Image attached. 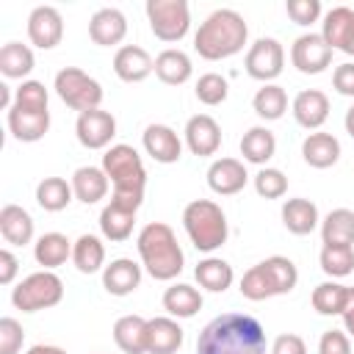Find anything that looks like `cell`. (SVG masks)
Listing matches in <instances>:
<instances>
[{"instance_id":"6da1fadb","label":"cell","mask_w":354,"mask_h":354,"mask_svg":"<svg viewBox=\"0 0 354 354\" xmlns=\"http://www.w3.org/2000/svg\"><path fill=\"white\" fill-rule=\"evenodd\" d=\"M266 329L246 313H221L196 337V354H266Z\"/></svg>"},{"instance_id":"7a4b0ae2","label":"cell","mask_w":354,"mask_h":354,"mask_svg":"<svg viewBox=\"0 0 354 354\" xmlns=\"http://www.w3.org/2000/svg\"><path fill=\"white\" fill-rule=\"evenodd\" d=\"M249 39V25L235 8H216L205 17L199 30L194 33V50L205 61L232 58L243 50Z\"/></svg>"},{"instance_id":"3957f363","label":"cell","mask_w":354,"mask_h":354,"mask_svg":"<svg viewBox=\"0 0 354 354\" xmlns=\"http://www.w3.org/2000/svg\"><path fill=\"white\" fill-rule=\"evenodd\" d=\"M102 171L113 185L111 202L138 213L144 202V185H147V169L141 163V155L130 144H113L102 155Z\"/></svg>"},{"instance_id":"277c9868","label":"cell","mask_w":354,"mask_h":354,"mask_svg":"<svg viewBox=\"0 0 354 354\" xmlns=\"http://www.w3.org/2000/svg\"><path fill=\"white\" fill-rule=\"evenodd\" d=\"M136 246H138V257H141V266L147 268V274L158 282H169L174 279L183 266H185V254L177 243V235L169 224L163 221H149L138 238H136Z\"/></svg>"},{"instance_id":"5b68a950","label":"cell","mask_w":354,"mask_h":354,"mask_svg":"<svg viewBox=\"0 0 354 354\" xmlns=\"http://www.w3.org/2000/svg\"><path fill=\"white\" fill-rule=\"evenodd\" d=\"M183 227L199 252H216L227 241V216L213 199H194L183 210Z\"/></svg>"},{"instance_id":"8992f818","label":"cell","mask_w":354,"mask_h":354,"mask_svg":"<svg viewBox=\"0 0 354 354\" xmlns=\"http://www.w3.org/2000/svg\"><path fill=\"white\" fill-rule=\"evenodd\" d=\"M64 299V282L55 271H36L11 290V304L22 313L50 310Z\"/></svg>"},{"instance_id":"52a82bcc","label":"cell","mask_w":354,"mask_h":354,"mask_svg":"<svg viewBox=\"0 0 354 354\" xmlns=\"http://www.w3.org/2000/svg\"><path fill=\"white\" fill-rule=\"evenodd\" d=\"M55 94L61 97L64 105H69L77 113L94 111L102 102V86L77 66H64L55 75Z\"/></svg>"},{"instance_id":"ba28073f","label":"cell","mask_w":354,"mask_h":354,"mask_svg":"<svg viewBox=\"0 0 354 354\" xmlns=\"http://www.w3.org/2000/svg\"><path fill=\"white\" fill-rule=\"evenodd\" d=\"M144 11L160 41H180L191 28V8L185 0H147Z\"/></svg>"},{"instance_id":"9c48e42d","label":"cell","mask_w":354,"mask_h":354,"mask_svg":"<svg viewBox=\"0 0 354 354\" xmlns=\"http://www.w3.org/2000/svg\"><path fill=\"white\" fill-rule=\"evenodd\" d=\"M243 66H246V75L260 80V83H271L282 75V66H285V47L271 39V36H263L257 39L246 58H243Z\"/></svg>"},{"instance_id":"30bf717a","label":"cell","mask_w":354,"mask_h":354,"mask_svg":"<svg viewBox=\"0 0 354 354\" xmlns=\"http://www.w3.org/2000/svg\"><path fill=\"white\" fill-rule=\"evenodd\" d=\"M332 53L321 33H301L290 47V61L301 75H321L332 64Z\"/></svg>"},{"instance_id":"8fae6325","label":"cell","mask_w":354,"mask_h":354,"mask_svg":"<svg viewBox=\"0 0 354 354\" xmlns=\"http://www.w3.org/2000/svg\"><path fill=\"white\" fill-rule=\"evenodd\" d=\"M75 136L86 149H105L116 136V119H113V113H108L102 108L77 113Z\"/></svg>"},{"instance_id":"7c38bea8","label":"cell","mask_w":354,"mask_h":354,"mask_svg":"<svg viewBox=\"0 0 354 354\" xmlns=\"http://www.w3.org/2000/svg\"><path fill=\"white\" fill-rule=\"evenodd\" d=\"M28 39L39 50H53L64 39V19L55 6H36L28 17Z\"/></svg>"},{"instance_id":"4fadbf2b","label":"cell","mask_w":354,"mask_h":354,"mask_svg":"<svg viewBox=\"0 0 354 354\" xmlns=\"http://www.w3.org/2000/svg\"><path fill=\"white\" fill-rule=\"evenodd\" d=\"M185 144L191 149V155L196 158H210L218 152L221 147V127L213 116L207 113H196L185 122Z\"/></svg>"},{"instance_id":"5bb4252c","label":"cell","mask_w":354,"mask_h":354,"mask_svg":"<svg viewBox=\"0 0 354 354\" xmlns=\"http://www.w3.org/2000/svg\"><path fill=\"white\" fill-rule=\"evenodd\" d=\"M246 180H249L246 166H243V160H238V158H218V160H213L210 169H207V185H210V191L218 194V196H232V194L243 191Z\"/></svg>"},{"instance_id":"9a60e30c","label":"cell","mask_w":354,"mask_h":354,"mask_svg":"<svg viewBox=\"0 0 354 354\" xmlns=\"http://www.w3.org/2000/svg\"><path fill=\"white\" fill-rule=\"evenodd\" d=\"M113 72L124 83H141V80H147L155 72V61H152V55L144 47L124 44L113 55Z\"/></svg>"},{"instance_id":"2e32d148","label":"cell","mask_w":354,"mask_h":354,"mask_svg":"<svg viewBox=\"0 0 354 354\" xmlns=\"http://www.w3.org/2000/svg\"><path fill=\"white\" fill-rule=\"evenodd\" d=\"M290 111L296 124H301L304 130H318L329 119V97L321 88H304L290 102Z\"/></svg>"},{"instance_id":"e0dca14e","label":"cell","mask_w":354,"mask_h":354,"mask_svg":"<svg viewBox=\"0 0 354 354\" xmlns=\"http://www.w3.org/2000/svg\"><path fill=\"white\" fill-rule=\"evenodd\" d=\"M124 36H127V17L119 8H100L88 19V39L100 47L122 44Z\"/></svg>"},{"instance_id":"ac0fdd59","label":"cell","mask_w":354,"mask_h":354,"mask_svg":"<svg viewBox=\"0 0 354 354\" xmlns=\"http://www.w3.org/2000/svg\"><path fill=\"white\" fill-rule=\"evenodd\" d=\"M141 141L155 163H177L183 158V141L169 124H149Z\"/></svg>"},{"instance_id":"d6986e66","label":"cell","mask_w":354,"mask_h":354,"mask_svg":"<svg viewBox=\"0 0 354 354\" xmlns=\"http://www.w3.org/2000/svg\"><path fill=\"white\" fill-rule=\"evenodd\" d=\"M183 340V326L174 318L158 315L147 321V354H177Z\"/></svg>"},{"instance_id":"ffe728a7","label":"cell","mask_w":354,"mask_h":354,"mask_svg":"<svg viewBox=\"0 0 354 354\" xmlns=\"http://www.w3.org/2000/svg\"><path fill=\"white\" fill-rule=\"evenodd\" d=\"M141 285V266L133 263L130 257H119L111 260L102 268V288L111 296H127Z\"/></svg>"},{"instance_id":"44dd1931","label":"cell","mask_w":354,"mask_h":354,"mask_svg":"<svg viewBox=\"0 0 354 354\" xmlns=\"http://www.w3.org/2000/svg\"><path fill=\"white\" fill-rule=\"evenodd\" d=\"M8 130L22 144L41 141L44 133L50 130V111H19V108H11L8 111Z\"/></svg>"},{"instance_id":"7402d4cb","label":"cell","mask_w":354,"mask_h":354,"mask_svg":"<svg viewBox=\"0 0 354 354\" xmlns=\"http://www.w3.org/2000/svg\"><path fill=\"white\" fill-rule=\"evenodd\" d=\"M0 235L11 246H25L33 241V218L19 205H3L0 207Z\"/></svg>"},{"instance_id":"603a6c76","label":"cell","mask_w":354,"mask_h":354,"mask_svg":"<svg viewBox=\"0 0 354 354\" xmlns=\"http://www.w3.org/2000/svg\"><path fill=\"white\" fill-rule=\"evenodd\" d=\"M304 163L313 169H329L340 160V141L332 133H310L301 141Z\"/></svg>"},{"instance_id":"cb8c5ba5","label":"cell","mask_w":354,"mask_h":354,"mask_svg":"<svg viewBox=\"0 0 354 354\" xmlns=\"http://www.w3.org/2000/svg\"><path fill=\"white\" fill-rule=\"evenodd\" d=\"M108 174L102 171V166H80L75 169L72 174V191H75V199H80L83 205H94L100 199H105L108 194Z\"/></svg>"},{"instance_id":"d4e9b609","label":"cell","mask_w":354,"mask_h":354,"mask_svg":"<svg viewBox=\"0 0 354 354\" xmlns=\"http://www.w3.org/2000/svg\"><path fill=\"white\" fill-rule=\"evenodd\" d=\"M282 224H285V230L293 232V235H310V232L321 224L315 202H310V199H304V196L288 199V202L282 205Z\"/></svg>"},{"instance_id":"484cf974","label":"cell","mask_w":354,"mask_h":354,"mask_svg":"<svg viewBox=\"0 0 354 354\" xmlns=\"http://www.w3.org/2000/svg\"><path fill=\"white\" fill-rule=\"evenodd\" d=\"M324 246H354V210L335 207L321 221Z\"/></svg>"},{"instance_id":"4316f807","label":"cell","mask_w":354,"mask_h":354,"mask_svg":"<svg viewBox=\"0 0 354 354\" xmlns=\"http://www.w3.org/2000/svg\"><path fill=\"white\" fill-rule=\"evenodd\" d=\"M277 152V138L268 127H249L241 138V155L246 163H254V166H266Z\"/></svg>"},{"instance_id":"83f0119b","label":"cell","mask_w":354,"mask_h":354,"mask_svg":"<svg viewBox=\"0 0 354 354\" xmlns=\"http://www.w3.org/2000/svg\"><path fill=\"white\" fill-rule=\"evenodd\" d=\"M33 257L39 266H44V271H53L64 266L66 257H72V241L64 232H44L33 243Z\"/></svg>"},{"instance_id":"f1b7e54d","label":"cell","mask_w":354,"mask_h":354,"mask_svg":"<svg viewBox=\"0 0 354 354\" xmlns=\"http://www.w3.org/2000/svg\"><path fill=\"white\" fill-rule=\"evenodd\" d=\"M113 340L124 354H147V318L122 315L113 324Z\"/></svg>"},{"instance_id":"f546056e","label":"cell","mask_w":354,"mask_h":354,"mask_svg":"<svg viewBox=\"0 0 354 354\" xmlns=\"http://www.w3.org/2000/svg\"><path fill=\"white\" fill-rule=\"evenodd\" d=\"M194 277H196L199 288H205V290H210V293H224V290L232 285L235 271H232V266H230L227 260H221V257H205V260L196 263Z\"/></svg>"},{"instance_id":"4dcf8cb0","label":"cell","mask_w":354,"mask_h":354,"mask_svg":"<svg viewBox=\"0 0 354 354\" xmlns=\"http://www.w3.org/2000/svg\"><path fill=\"white\" fill-rule=\"evenodd\" d=\"M163 310L171 318H194L202 310V293L194 285L177 282V285L166 288V293H163Z\"/></svg>"},{"instance_id":"1f68e13d","label":"cell","mask_w":354,"mask_h":354,"mask_svg":"<svg viewBox=\"0 0 354 354\" xmlns=\"http://www.w3.org/2000/svg\"><path fill=\"white\" fill-rule=\"evenodd\" d=\"M191 72H194V64L183 50L169 47L155 58V75L166 86H183L191 77Z\"/></svg>"},{"instance_id":"d6a6232c","label":"cell","mask_w":354,"mask_h":354,"mask_svg":"<svg viewBox=\"0 0 354 354\" xmlns=\"http://www.w3.org/2000/svg\"><path fill=\"white\" fill-rule=\"evenodd\" d=\"M351 28H354V8H348V6H335L332 11L324 14L321 39H324L332 50H343V44H346Z\"/></svg>"},{"instance_id":"836d02e7","label":"cell","mask_w":354,"mask_h":354,"mask_svg":"<svg viewBox=\"0 0 354 354\" xmlns=\"http://www.w3.org/2000/svg\"><path fill=\"white\" fill-rule=\"evenodd\" d=\"M36 66V58H33V50L22 41H8L3 44L0 50V72L11 80H22L33 72Z\"/></svg>"},{"instance_id":"e575fe53","label":"cell","mask_w":354,"mask_h":354,"mask_svg":"<svg viewBox=\"0 0 354 354\" xmlns=\"http://www.w3.org/2000/svg\"><path fill=\"white\" fill-rule=\"evenodd\" d=\"M72 263L80 274H97L100 268H105V246L97 235H80L72 243Z\"/></svg>"},{"instance_id":"d590c367","label":"cell","mask_w":354,"mask_h":354,"mask_svg":"<svg viewBox=\"0 0 354 354\" xmlns=\"http://www.w3.org/2000/svg\"><path fill=\"white\" fill-rule=\"evenodd\" d=\"M133 224H136V213L133 210H124V207H119L113 202H108L102 207V213H100V230L113 243L127 241L133 235Z\"/></svg>"},{"instance_id":"8d00e7d4","label":"cell","mask_w":354,"mask_h":354,"mask_svg":"<svg viewBox=\"0 0 354 354\" xmlns=\"http://www.w3.org/2000/svg\"><path fill=\"white\" fill-rule=\"evenodd\" d=\"M75 191H72V183H66L64 177H44L39 185H36V202L41 210L47 213H58L64 210L69 202H72Z\"/></svg>"},{"instance_id":"74e56055","label":"cell","mask_w":354,"mask_h":354,"mask_svg":"<svg viewBox=\"0 0 354 354\" xmlns=\"http://www.w3.org/2000/svg\"><path fill=\"white\" fill-rule=\"evenodd\" d=\"M252 108H254V113H257L260 119L277 122V119H282L285 111H288V94H285V88L277 86V83H263V88H257V94H254V100H252Z\"/></svg>"},{"instance_id":"f35d334b","label":"cell","mask_w":354,"mask_h":354,"mask_svg":"<svg viewBox=\"0 0 354 354\" xmlns=\"http://www.w3.org/2000/svg\"><path fill=\"white\" fill-rule=\"evenodd\" d=\"M313 310L318 315H340L346 301H348V285H340V282H321L313 288Z\"/></svg>"},{"instance_id":"ab89813d","label":"cell","mask_w":354,"mask_h":354,"mask_svg":"<svg viewBox=\"0 0 354 354\" xmlns=\"http://www.w3.org/2000/svg\"><path fill=\"white\" fill-rule=\"evenodd\" d=\"M241 296L249 299V301H263V299L277 296L274 279H271V274H268V268H266L263 263L252 266V268L241 277Z\"/></svg>"},{"instance_id":"60d3db41","label":"cell","mask_w":354,"mask_h":354,"mask_svg":"<svg viewBox=\"0 0 354 354\" xmlns=\"http://www.w3.org/2000/svg\"><path fill=\"white\" fill-rule=\"evenodd\" d=\"M318 263H321V271L332 279L348 277L354 271V246H324Z\"/></svg>"},{"instance_id":"b9f144b4","label":"cell","mask_w":354,"mask_h":354,"mask_svg":"<svg viewBox=\"0 0 354 354\" xmlns=\"http://www.w3.org/2000/svg\"><path fill=\"white\" fill-rule=\"evenodd\" d=\"M263 266L268 268L271 279H274V288H277V296H285L296 288L299 282V271H296V263L290 257H282V254H271L263 260Z\"/></svg>"},{"instance_id":"7bdbcfd3","label":"cell","mask_w":354,"mask_h":354,"mask_svg":"<svg viewBox=\"0 0 354 354\" xmlns=\"http://www.w3.org/2000/svg\"><path fill=\"white\" fill-rule=\"evenodd\" d=\"M19 111H47V88L39 80H22V86L14 91V105Z\"/></svg>"},{"instance_id":"ee69618b","label":"cell","mask_w":354,"mask_h":354,"mask_svg":"<svg viewBox=\"0 0 354 354\" xmlns=\"http://www.w3.org/2000/svg\"><path fill=\"white\" fill-rule=\"evenodd\" d=\"M254 191H257V196H263V199H279V196L288 194V177H285L279 169L263 166V169L254 174Z\"/></svg>"},{"instance_id":"f6af8a7d","label":"cell","mask_w":354,"mask_h":354,"mask_svg":"<svg viewBox=\"0 0 354 354\" xmlns=\"http://www.w3.org/2000/svg\"><path fill=\"white\" fill-rule=\"evenodd\" d=\"M227 77H221L218 72H207L196 80V100L205 105H221L227 100Z\"/></svg>"},{"instance_id":"bcb514c9","label":"cell","mask_w":354,"mask_h":354,"mask_svg":"<svg viewBox=\"0 0 354 354\" xmlns=\"http://www.w3.org/2000/svg\"><path fill=\"white\" fill-rule=\"evenodd\" d=\"M25 343V329L17 318L6 315L0 318V354H19Z\"/></svg>"},{"instance_id":"7dc6e473","label":"cell","mask_w":354,"mask_h":354,"mask_svg":"<svg viewBox=\"0 0 354 354\" xmlns=\"http://www.w3.org/2000/svg\"><path fill=\"white\" fill-rule=\"evenodd\" d=\"M285 11H288V17L296 25L310 28L313 22L321 19V0H288L285 3Z\"/></svg>"},{"instance_id":"c3c4849f","label":"cell","mask_w":354,"mask_h":354,"mask_svg":"<svg viewBox=\"0 0 354 354\" xmlns=\"http://www.w3.org/2000/svg\"><path fill=\"white\" fill-rule=\"evenodd\" d=\"M318 354H351V340L340 329H329L318 340Z\"/></svg>"},{"instance_id":"681fc988","label":"cell","mask_w":354,"mask_h":354,"mask_svg":"<svg viewBox=\"0 0 354 354\" xmlns=\"http://www.w3.org/2000/svg\"><path fill=\"white\" fill-rule=\"evenodd\" d=\"M332 86H335L337 94L354 97V61H346V64L335 66V72H332Z\"/></svg>"},{"instance_id":"f907efd6","label":"cell","mask_w":354,"mask_h":354,"mask_svg":"<svg viewBox=\"0 0 354 354\" xmlns=\"http://www.w3.org/2000/svg\"><path fill=\"white\" fill-rule=\"evenodd\" d=\"M271 354H307V343H304L299 335L285 332V335H279V337L274 340Z\"/></svg>"},{"instance_id":"816d5d0a","label":"cell","mask_w":354,"mask_h":354,"mask_svg":"<svg viewBox=\"0 0 354 354\" xmlns=\"http://www.w3.org/2000/svg\"><path fill=\"white\" fill-rule=\"evenodd\" d=\"M19 271V260L11 249H0V285H11Z\"/></svg>"},{"instance_id":"f5cc1de1","label":"cell","mask_w":354,"mask_h":354,"mask_svg":"<svg viewBox=\"0 0 354 354\" xmlns=\"http://www.w3.org/2000/svg\"><path fill=\"white\" fill-rule=\"evenodd\" d=\"M343 326H346V335L354 337V288H348V301L343 307Z\"/></svg>"},{"instance_id":"db71d44e","label":"cell","mask_w":354,"mask_h":354,"mask_svg":"<svg viewBox=\"0 0 354 354\" xmlns=\"http://www.w3.org/2000/svg\"><path fill=\"white\" fill-rule=\"evenodd\" d=\"M28 354H66L61 346H50V343H36L28 348Z\"/></svg>"},{"instance_id":"11a10c76","label":"cell","mask_w":354,"mask_h":354,"mask_svg":"<svg viewBox=\"0 0 354 354\" xmlns=\"http://www.w3.org/2000/svg\"><path fill=\"white\" fill-rule=\"evenodd\" d=\"M343 124H346V133L354 138V105L346 111V119H343Z\"/></svg>"},{"instance_id":"9f6ffc18","label":"cell","mask_w":354,"mask_h":354,"mask_svg":"<svg viewBox=\"0 0 354 354\" xmlns=\"http://www.w3.org/2000/svg\"><path fill=\"white\" fill-rule=\"evenodd\" d=\"M343 53H346V55H354V28H351V33H348V39H346V44H343Z\"/></svg>"}]
</instances>
